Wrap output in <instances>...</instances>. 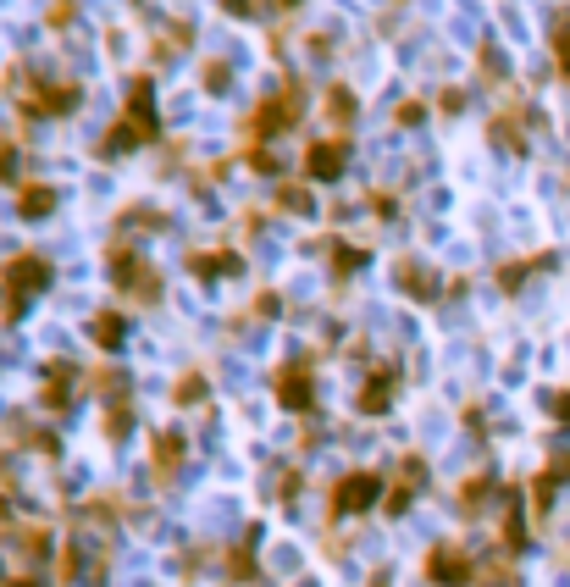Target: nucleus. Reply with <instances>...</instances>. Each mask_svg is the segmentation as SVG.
<instances>
[{
    "mask_svg": "<svg viewBox=\"0 0 570 587\" xmlns=\"http://www.w3.org/2000/svg\"><path fill=\"white\" fill-rule=\"evenodd\" d=\"M50 288V261L45 255H12V266H6V322H17L23 316V305L34 300V294H45Z\"/></svg>",
    "mask_w": 570,
    "mask_h": 587,
    "instance_id": "1",
    "label": "nucleus"
},
{
    "mask_svg": "<svg viewBox=\"0 0 570 587\" xmlns=\"http://www.w3.org/2000/svg\"><path fill=\"white\" fill-rule=\"evenodd\" d=\"M155 139V111H150V84H133L128 95V111H122V122L106 133V156H117V150H133V144H150Z\"/></svg>",
    "mask_w": 570,
    "mask_h": 587,
    "instance_id": "2",
    "label": "nucleus"
},
{
    "mask_svg": "<svg viewBox=\"0 0 570 587\" xmlns=\"http://www.w3.org/2000/svg\"><path fill=\"white\" fill-rule=\"evenodd\" d=\"M272 394H277V405H283V410H294V416H310V410H316V383H310V360H288V366H277Z\"/></svg>",
    "mask_w": 570,
    "mask_h": 587,
    "instance_id": "3",
    "label": "nucleus"
},
{
    "mask_svg": "<svg viewBox=\"0 0 570 587\" xmlns=\"http://www.w3.org/2000/svg\"><path fill=\"white\" fill-rule=\"evenodd\" d=\"M111 272H117V288H128L133 300H161V277H155V266H144L128 244H111Z\"/></svg>",
    "mask_w": 570,
    "mask_h": 587,
    "instance_id": "4",
    "label": "nucleus"
},
{
    "mask_svg": "<svg viewBox=\"0 0 570 587\" xmlns=\"http://www.w3.org/2000/svg\"><path fill=\"white\" fill-rule=\"evenodd\" d=\"M377 499H382L377 471H349V477H338V488H333V516H366Z\"/></svg>",
    "mask_w": 570,
    "mask_h": 587,
    "instance_id": "5",
    "label": "nucleus"
},
{
    "mask_svg": "<svg viewBox=\"0 0 570 587\" xmlns=\"http://www.w3.org/2000/svg\"><path fill=\"white\" fill-rule=\"evenodd\" d=\"M476 565L465 549H454V543H438V549L427 554V582L432 587H471Z\"/></svg>",
    "mask_w": 570,
    "mask_h": 587,
    "instance_id": "6",
    "label": "nucleus"
},
{
    "mask_svg": "<svg viewBox=\"0 0 570 587\" xmlns=\"http://www.w3.org/2000/svg\"><path fill=\"white\" fill-rule=\"evenodd\" d=\"M294 122H299V89H283V95H272V100L255 106L250 133H255V139H272V133H288Z\"/></svg>",
    "mask_w": 570,
    "mask_h": 587,
    "instance_id": "7",
    "label": "nucleus"
},
{
    "mask_svg": "<svg viewBox=\"0 0 570 587\" xmlns=\"http://www.w3.org/2000/svg\"><path fill=\"white\" fill-rule=\"evenodd\" d=\"M344 161H349V144L344 139H327V144H310L305 150V178L310 183H333V178H344Z\"/></svg>",
    "mask_w": 570,
    "mask_h": 587,
    "instance_id": "8",
    "label": "nucleus"
},
{
    "mask_svg": "<svg viewBox=\"0 0 570 587\" xmlns=\"http://www.w3.org/2000/svg\"><path fill=\"white\" fill-rule=\"evenodd\" d=\"M72 383H78L72 360H50V366H45V410H50V416H61V410L72 405Z\"/></svg>",
    "mask_w": 570,
    "mask_h": 587,
    "instance_id": "9",
    "label": "nucleus"
},
{
    "mask_svg": "<svg viewBox=\"0 0 570 587\" xmlns=\"http://www.w3.org/2000/svg\"><path fill=\"white\" fill-rule=\"evenodd\" d=\"M150 455H155V477L172 482V477H178V466H183V455H189V444H183V432H155Z\"/></svg>",
    "mask_w": 570,
    "mask_h": 587,
    "instance_id": "10",
    "label": "nucleus"
},
{
    "mask_svg": "<svg viewBox=\"0 0 570 587\" xmlns=\"http://www.w3.org/2000/svg\"><path fill=\"white\" fill-rule=\"evenodd\" d=\"M393 394H399V372H393V366H382V372L360 388V410H366V416H388Z\"/></svg>",
    "mask_w": 570,
    "mask_h": 587,
    "instance_id": "11",
    "label": "nucleus"
},
{
    "mask_svg": "<svg viewBox=\"0 0 570 587\" xmlns=\"http://www.w3.org/2000/svg\"><path fill=\"white\" fill-rule=\"evenodd\" d=\"M399 288H404V294H416V300H438V277H432L421 261H404L399 266Z\"/></svg>",
    "mask_w": 570,
    "mask_h": 587,
    "instance_id": "12",
    "label": "nucleus"
},
{
    "mask_svg": "<svg viewBox=\"0 0 570 587\" xmlns=\"http://www.w3.org/2000/svg\"><path fill=\"white\" fill-rule=\"evenodd\" d=\"M17 211H23L28 222H39V216H50V211H56V189H50V183H28V189L17 194Z\"/></svg>",
    "mask_w": 570,
    "mask_h": 587,
    "instance_id": "13",
    "label": "nucleus"
},
{
    "mask_svg": "<svg viewBox=\"0 0 570 587\" xmlns=\"http://www.w3.org/2000/svg\"><path fill=\"white\" fill-rule=\"evenodd\" d=\"M321 250L333 255V277H355L360 266H366V250H355V244H344V239H327Z\"/></svg>",
    "mask_w": 570,
    "mask_h": 587,
    "instance_id": "14",
    "label": "nucleus"
},
{
    "mask_svg": "<svg viewBox=\"0 0 570 587\" xmlns=\"http://www.w3.org/2000/svg\"><path fill=\"white\" fill-rule=\"evenodd\" d=\"M89 338H95V344H100V349H117V344H122V338H128V322H122V316H117V311H100V316H95V322H89Z\"/></svg>",
    "mask_w": 570,
    "mask_h": 587,
    "instance_id": "15",
    "label": "nucleus"
},
{
    "mask_svg": "<svg viewBox=\"0 0 570 587\" xmlns=\"http://www.w3.org/2000/svg\"><path fill=\"white\" fill-rule=\"evenodd\" d=\"M128 432H133V399L117 394V399H111V410H106V438H111V444H122Z\"/></svg>",
    "mask_w": 570,
    "mask_h": 587,
    "instance_id": "16",
    "label": "nucleus"
},
{
    "mask_svg": "<svg viewBox=\"0 0 570 587\" xmlns=\"http://www.w3.org/2000/svg\"><path fill=\"white\" fill-rule=\"evenodd\" d=\"M189 272H194V277H227V272H238V255H233V250H216V255H189Z\"/></svg>",
    "mask_w": 570,
    "mask_h": 587,
    "instance_id": "17",
    "label": "nucleus"
},
{
    "mask_svg": "<svg viewBox=\"0 0 570 587\" xmlns=\"http://www.w3.org/2000/svg\"><path fill=\"white\" fill-rule=\"evenodd\" d=\"M487 493H499V482H493V477H471L460 488V510H465V516H476V510L487 504Z\"/></svg>",
    "mask_w": 570,
    "mask_h": 587,
    "instance_id": "18",
    "label": "nucleus"
},
{
    "mask_svg": "<svg viewBox=\"0 0 570 587\" xmlns=\"http://www.w3.org/2000/svg\"><path fill=\"white\" fill-rule=\"evenodd\" d=\"M172 399H178V405H205V377H200V372L178 377V388H172Z\"/></svg>",
    "mask_w": 570,
    "mask_h": 587,
    "instance_id": "19",
    "label": "nucleus"
},
{
    "mask_svg": "<svg viewBox=\"0 0 570 587\" xmlns=\"http://www.w3.org/2000/svg\"><path fill=\"white\" fill-rule=\"evenodd\" d=\"M227 571H233L238 582H255V554H250V543H244V549H233V554H227Z\"/></svg>",
    "mask_w": 570,
    "mask_h": 587,
    "instance_id": "20",
    "label": "nucleus"
},
{
    "mask_svg": "<svg viewBox=\"0 0 570 587\" xmlns=\"http://www.w3.org/2000/svg\"><path fill=\"white\" fill-rule=\"evenodd\" d=\"M327 111H333V122H355V95H349V89H333V95H327Z\"/></svg>",
    "mask_w": 570,
    "mask_h": 587,
    "instance_id": "21",
    "label": "nucleus"
},
{
    "mask_svg": "<svg viewBox=\"0 0 570 587\" xmlns=\"http://www.w3.org/2000/svg\"><path fill=\"white\" fill-rule=\"evenodd\" d=\"M277 205H283V211H294V216H305L310 211V194L294 189V183H283V189H277Z\"/></svg>",
    "mask_w": 570,
    "mask_h": 587,
    "instance_id": "22",
    "label": "nucleus"
},
{
    "mask_svg": "<svg viewBox=\"0 0 570 587\" xmlns=\"http://www.w3.org/2000/svg\"><path fill=\"white\" fill-rule=\"evenodd\" d=\"M205 72H211V78H205V84H211L216 95H222V89H227V67H222V61H211V67H205Z\"/></svg>",
    "mask_w": 570,
    "mask_h": 587,
    "instance_id": "23",
    "label": "nucleus"
},
{
    "mask_svg": "<svg viewBox=\"0 0 570 587\" xmlns=\"http://www.w3.org/2000/svg\"><path fill=\"white\" fill-rule=\"evenodd\" d=\"M12 172H17V150L12 144H0V178H12Z\"/></svg>",
    "mask_w": 570,
    "mask_h": 587,
    "instance_id": "24",
    "label": "nucleus"
},
{
    "mask_svg": "<svg viewBox=\"0 0 570 587\" xmlns=\"http://www.w3.org/2000/svg\"><path fill=\"white\" fill-rule=\"evenodd\" d=\"M548 405H554V416L570 427V394H554V399H548Z\"/></svg>",
    "mask_w": 570,
    "mask_h": 587,
    "instance_id": "25",
    "label": "nucleus"
},
{
    "mask_svg": "<svg viewBox=\"0 0 570 587\" xmlns=\"http://www.w3.org/2000/svg\"><path fill=\"white\" fill-rule=\"evenodd\" d=\"M399 122H421V100H404V106H399Z\"/></svg>",
    "mask_w": 570,
    "mask_h": 587,
    "instance_id": "26",
    "label": "nucleus"
},
{
    "mask_svg": "<svg viewBox=\"0 0 570 587\" xmlns=\"http://www.w3.org/2000/svg\"><path fill=\"white\" fill-rule=\"evenodd\" d=\"M6 587H39V576H6Z\"/></svg>",
    "mask_w": 570,
    "mask_h": 587,
    "instance_id": "27",
    "label": "nucleus"
},
{
    "mask_svg": "<svg viewBox=\"0 0 570 587\" xmlns=\"http://www.w3.org/2000/svg\"><path fill=\"white\" fill-rule=\"evenodd\" d=\"M371 587H388V571H377V576H371Z\"/></svg>",
    "mask_w": 570,
    "mask_h": 587,
    "instance_id": "28",
    "label": "nucleus"
},
{
    "mask_svg": "<svg viewBox=\"0 0 570 587\" xmlns=\"http://www.w3.org/2000/svg\"><path fill=\"white\" fill-rule=\"evenodd\" d=\"M277 6H299V0H277Z\"/></svg>",
    "mask_w": 570,
    "mask_h": 587,
    "instance_id": "29",
    "label": "nucleus"
},
{
    "mask_svg": "<svg viewBox=\"0 0 570 587\" xmlns=\"http://www.w3.org/2000/svg\"><path fill=\"white\" fill-rule=\"evenodd\" d=\"M565 78H570V61H565Z\"/></svg>",
    "mask_w": 570,
    "mask_h": 587,
    "instance_id": "30",
    "label": "nucleus"
}]
</instances>
